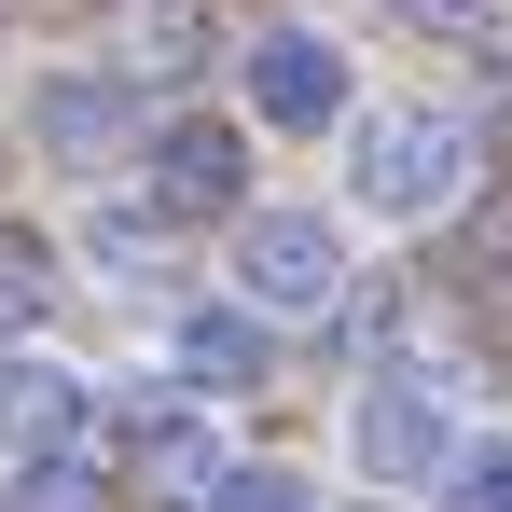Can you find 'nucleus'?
Segmentation results:
<instances>
[{"instance_id":"0eeeda50","label":"nucleus","mask_w":512,"mask_h":512,"mask_svg":"<svg viewBox=\"0 0 512 512\" xmlns=\"http://www.w3.org/2000/svg\"><path fill=\"white\" fill-rule=\"evenodd\" d=\"M222 471H236V457L153 388V402H139V499H153V512H208V499H222Z\"/></svg>"},{"instance_id":"20e7f679","label":"nucleus","mask_w":512,"mask_h":512,"mask_svg":"<svg viewBox=\"0 0 512 512\" xmlns=\"http://www.w3.org/2000/svg\"><path fill=\"white\" fill-rule=\"evenodd\" d=\"M236 194H250V139L222 111H167L153 125V208L167 222H236Z\"/></svg>"},{"instance_id":"9b49d317","label":"nucleus","mask_w":512,"mask_h":512,"mask_svg":"<svg viewBox=\"0 0 512 512\" xmlns=\"http://www.w3.org/2000/svg\"><path fill=\"white\" fill-rule=\"evenodd\" d=\"M56 305V250H42V222H0V333H28Z\"/></svg>"},{"instance_id":"f03ea898","label":"nucleus","mask_w":512,"mask_h":512,"mask_svg":"<svg viewBox=\"0 0 512 512\" xmlns=\"http://www.w3.org/2000/svg\"><path fill=\"white\" fill-rule=\"evenodd\" d=\"M236 291H250L263 319H333L346 305V236L319 208H250L236 222Z\"/></svg>"},{"instance_id":"7ed1b4c3","label":"nucleus","mask_w":512,"mask_h":512,"mask_svg":"<svg viewBox=\"0 0 512 512\" xmlns=\"http://www.w3.org/2000/svg\"><path fill=\"white\" fill-rule=\"evenodd\" d=\"M360 471H374V485H429V471H457V402H443V374L388 360V374L360 388Z\"/></svg>"},{"instance_id":"39448f33","label":"nucleus","mask_w":512,"mask_h":512,"mask_svg":"<svg viewBox=\"0 0 512 512\" xmlns=\"http://www.w3.org/2000/svg\"><path fill=\"white\" fill-rule=\"evenodd\" d=\"M28 125H42L56 167H111V153L139 139V84H125V70H42Z\"/></svg>"},{"instance_id":"6e6552de","label":"nucleus","mask_w":512,"mask_h":512,"mask_svg":"<svg viewBox=\"0 0 512 512\" xmlns=\"http://www.w3.org/2000/svg\"><path fill=\"white\" fill-rule=\"evenodd\" d=\"M84 374H70V360H0V443H14V457H70V443H84Z\"/></svg>"},{"instance_id":"4468645a","label":"nucleus","mask_w":512,"mask_h":512,"mask_svg":"<svg viewBox=\"0 0 512 512\" xmlns=\"http://www.w3.org/2000/svg\"><path fill=\"white\" fill-rule=\"evenodd\" d=\"M208 512H305V485H291V471H222Z\"/></svg>"},{"instance_id":"f257e3e1","label":"nucleus","mask_w":512,"mask_h":512,"mask_svg":"<svg viewBox=\"0 0 512 512\" xmlns=\"http://www.w3.org/2000/svg\"><path fill=\"white\" fill-rule=\"evenodd\" d=\"M346 180H360L374 222H443L457 180H471V125H443V111H374V125L346 139Z\"/></svg>"},{"instance_id":"9d476101","label":"nucleus","mask_w":512,"mask_h":512,"mask_svg":"<svg viewBox=\"0 0 512 512\" xmlns=\"http://www.w3.org/2000/svg\"><path fill=\"white\" fill-rule=\"evenodd\" d=\"M180 374H194V388H250V374H263V319L194 305V319H180Z\"/></svg>"},{"instance_id":"423d86ee","label":"nucleus","mask_w":512,"mask_h":512,"mask_svg":"<svg viewBox=\"0 0 512 512\" xmlns=\"http://www.w3.org/2000/svg\"><path fill=\"white\" fill-rule=\"evenodd\" d=\"M250 111L291 125V139L333 125V111H346V56L319 42V28H263V42H250Z\"/></svg>"},{"instance_id":"ddd939ff","label":"nucleus","mask_w":512,"mask_h":512,"mask_svg":"<svg viewBox=\"0 0 512 512\" xmlns=\"http://www.w3.org/2000/svg\"><path fill=\"white\" fill-rule=\"evenodd\" d=\"M443 512H512V443H457V471H443Z\"/></svg>"},{"instance_id":"1a4fd4ad","label":"nucleus","mask_w":512,"mask_h":512,"mask_svg":"<svg viewBox=\"0 0 512 512\" xmlns=\"http://www.w3.org/2000/svg\"><path fill=\"white\" fill-rule=\"evenodd\" d=\"M443 291L471 319H512V194H485V208L443 222Z\"/></svg>"},{"instance_id":"2eb2a0df","label":"nucleus","mask_w":512,"mask_h":512,"mask_svg":"<svg viewBox=\"0 0 512 512\" xmlns=\"http://www.w3.org/2000/svg\"><path fill=\"white\" fill-rule=\"evenodd\" d=\"M402 14H416V28H485L499 0H402Z\"/></svg>"},{"instance_id":"f8f14e48","label":"nucleus","mask_w":512,"mask_h":512,"mask_svg":"<svg viewBox=\"0 0 512 512\" xmlns=\"http://www.w3.org/2000/svg\"><path fill=\"white\" fill-rule=\"evenodd\" d=\"M0 512H97V471H84V457H28Z\"/></svg>"}]
</instances>
